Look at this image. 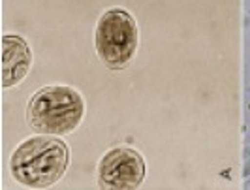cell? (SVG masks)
Here are the masks:
<instances>
[{"mask_svg": "<svg viewBox=\"0 0 250 190\" xmlns=\"http://www.w3.org/2000/svg\"><path fill=\"white\" fill-rule=\"evenodd\" d=\"M70 151L62 140L47 134L23 141L12 156V175L30 189H45L55 185L68 168Z\"/></svg>", "mask_w": 250, "mask_h": 190, "instance_id": "6da1fadb", "label": "cell"}, {"mask_svg": "<svg viewBox=\"0 0 250 190\" xmlns=\"http://www.w3.org/2000/svg\"><path fill=\"white\" fill-rule=\"evenodd\" d=\"M85 113V104L72 87H43L28 102L26 117L34 132L61 136L72 132Z\"/></svg>", "mask_w": 250, "mask_h": 190, "instance_id": "7a4b0ae2", "label": "cell"}, {"mask_svg": "<svg viewBox=\"0 0 250 190\" xmlns=\"http://www.w3.org/2000/svg\"><path fill=\"white\" fill-rule=\"evenodd\" d=\"M138 49V25L126 10L113 8L100 17L96 26V51L113 70L126 68Z\"/></svg>", "mask_w": 250, "mask_h": 190, "instance_id": "3957f363", "label": "cell"}, {"mask_svg": "<svg viewBox=\"0 0 250 190\" xmlns=\"http://www.w3.org/2000/svg\"><path fill=\"white\" fill-rule=\"evenodd\" d=\"M98 175H100V183L105 189H138L145 179V160L141 158L138 151L128 147H119L102 158Z\"/></svg>", "mask_w": 250, "mask_h": 190, "instance_id": "277c9868", "label": "cell"}, {"mask_svg": "<svg viewBox=\"0 0 250 190\" xmlns=\"http://www.w3.org/2000/svg\"><path fill=\"white\" fill-rule=\"evenodd\" d=\"M32 53L23 38L4 36L2 38V87L8 89L17 85L30 70Z\"/></svg>", "mask_w": 250, "mask_h": 190, "instance_id": "5b68a950", "label": "cell"}]
</instances>
